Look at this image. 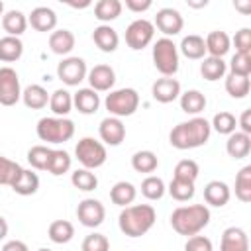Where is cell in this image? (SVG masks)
I'll return each mask as SVG.
<instances>
[{
  "instance_id": "1",
  "label": "cell",
  "mask_w": 251,
  "mask_h": 251,
  "mask_svg": "<svg viewBox=\"0 0 251 251\" xmlns=\"http://www.w3.org/2000/svg\"><path fill=\"white\" fill-rule=\"evenodd\" d=\"M210 133H212L210 122L206 118L194 116L188 122H180L178 126H175L169 133V141L173 147L180 151L196 149V147H202L210 139Z\"/></svg>"
},
{
  "instance_id": "2",
  "label": "cell",
  "mask_w": 251,
  "mask_h": 251,
  "mask_svg": "<svg viewBox=\"0 0 251 251\" xmlns=\"http://www.w3.org/2000/svg\"><path fill=\"white\" fill-rule=\"evenodd\" d=\"M157 220V212L151 204H133L126 206L118 216V226L122 233L127 237H141L145 235Z\"/></svg>"
},
{
  "instance_id": "3",
  "label": "cell",
  "mask_w": 251,
  "mask_h": 251,
  "mask_svg": "<svg viewBox=\"0 0 251 251\" xmlns=\"http://www.w3.org/2000/svg\"><path fill=\"white\" fill-rule=\"evenodd\" d=\"M210 224V210L206 204L178 206L171 214V226L178 235H198Z\"/></svg>"
},
{
  "instance_id": "4",
  "label": "cell",
  "mask_w": 251,
  "mask_h": 251,
  "mask_svg": "<svg viewBox=\"0 0 251 251\" xmlns=\"http://www.w3.org/2000/svg\"><path fill=\"white\" fill-rule=\"evenodd\" d=\"M37 137L41 141L47 143H65L75 135V122L69 118H57V116H49V118H41L37 122Z\"/></svg>"
},
{
  "instance_id": "5",
  "label": "cell",
  "mask_w": 251,
  "mask_h": 251,
  "mask_svg": "<svg viewBox=\"0 0 251 251\" xmlns=\"http://www.w3.org/2000/svg\"><path fill=\"white\" fill-rule=\"evenodd\" d=\"M153 65L163 76H175L178 71V47L171 37H161L153 43Z\"/></svg>"
},
{
  "instance_id": "6",
  "label": "cell",
  "mask_w": 251,
  "mask_h": 251,
  "mask_svg": "<svg viewBox=\"0 0 251 251\" xmlns=\"http://www.w3.org/2000/svg\"><path fill=\"white\" fill-rule=\"evenodd\" d=\"M104 106L110 112V116L122 120L126 116L135 114V110L139 108V94L135 88H118L106 96Z\"/></svg>"
},
{
  "instance_id": "7",
  "label": "cell",
  "mask_w": 251,
  "mask_h": 251,
  "mask_svg": "<svg viewBox=\"0 0 251 251\" xmlns=\"http://www.w3.org/2000/svg\"><path fill=\"white\" fill-rule=\"evenodd\" d=\"M75 155L78 159V163L82 165V169H98L106 163L108 153H106V145L94 137H82L78 139L76 147H75Z\"/></svg>"
},
{
  "instance_id": "8",
  "label": "cell",
  "mask_w": 251,
  "mask_h": 251,
  "mask_svg": "<svg viewBox=\"0 0 251 251\" xmlns=\"http://www.w3.org/2000/svg\"><path fill=\"white\" fill-rule=\"evenodd\" d=\"M153 35H155V25H153V22H149L145 18L133 20L126 27V43L133 51H139V49L147 47L153 41Z\"/></svg>"
},
{
  "instance_id": "9",
  "label": "cell",
  "mask_w": 251,
  "mask_h": 251,
  "mask_svg": "<svg viewBox=\"0 0 251 251\" xmlns=\"http://www.w3.org/2000/svg\"><path fill=\"white\" fill-rule=\"evenodd\" d=\"M22 98L20 76L12 67H0V106H14Z\"/></svg>"
},
{
  "instance_id": "10",
  "label": "cell",
  "mask_w": 251,
  "mask_h": 251,
  "mask_svg": "<svg viewBox=\"0 0 251 251\" xmlns=\"http://www.w3.org/2000/svg\"><path fill=\"white\" fill-rule=\"evenodd\" d=\"M88 75L86 63L80 57H65L57 65V76L63 80L67 86H78Z\"/></svg>"
},
{
  "instance_id": "11",
  "label": "cell",
  "mask_w": 251,
  "mask_h": 251,
  "mask_svg": "<svg viewBox=\"0 0 251 251\" xmlns=\"http://www.w3.org/2000/svg\"><path fill=\"white\" fill-rule=\"evenodd\" d=\"M76 218L86 227H98L106 218V208L96 198H84L76 206Z\"/></svg>"
},
{
  "instance_id": "12",
  "label": "cell",
  "mask_w": 251,
  "mask_h": 251,
  "mask_svg": "<svg viewBox=\"0 0 251 251\" xmlns=\"http://www.w3.org/2000/svg\"><path fill=\"white\" fill-rule=\"evenodd\" d=\"M157 29L161 33H165V37H171V35H176L182 31V25H184V20L180 16L178 10L175 8H161L155 16V24Z\"/></svg>"
},
{
  "instance_id": "13",
  "label": "cell",
  "mask_w": 251,
  "mask_h": 251,
  "mask_svg": "<svg viewBox=\"0 0 251 251\" xmlns=\"http://www.w3.org/2000/svg\"><path fill=\"white\" fill-rule=\"evenodd\" d=\"M98 133H100V139L104 145H120L124 139H126V126L120 118H114V116H108L100 122L98 126Z\"/></svg>"
},
{
  "instance_id": "14",
  "label": "cell",
  "mask_w": 251,
  "mask_h": 251,
  "mask_svg": "<svg viewBox=\"0 0 251 251\" xmlns=\"http://www.w3.org/2000/svg\"><path fill=\"white\" fill-rule=\"evenodd\" d=\"M151 94L157 102L161 104H171L180 96V82L173 76H163L157 78L151 86Z\"/></svg>"
},
{
  "instance_id": "15",
  "label": "cell",
  "mask_w": 251,
  "mask_h": 251,
  "mask_svg": "<svg viewBox=\"0 0 251 251\" xmlns=\"http://www.w3.org/2000/svg\"><path fill=\"white\" fill-rule=\"evenodd\" d=\"M86 78H88L90 88L94 92H106V90H110L114 86L116 73H114V69L110 65H96V67H92L88 71Z\"/></svg>"
},
{
  "instance_id": "16",
  "label": "cell",
  "mask_w": 251,
  "mask_h": 251,
  "mask_svg": "<svg viewBox=\"0 0 251 251\" xmlns=\"http://www.w3.org/2000/svg\"><path fill=\"white\" fill-rule=\"evenodd\" d=\"M220 251H249V237L241 227H227L222 233Z\"/></svg>"
},
{
  "instance_id": "17",
  "label": "cell",
  "mask_w": 251,
  "mask_h": 251,
  "mask_svg": "<svg viewBox=\"0 0 251 251\" xmlns=\"http://www.w3.org/2000/svg\"><path fill=\"white\" fill-rule=\"evenodd\" d=\"M27 24L35 31H55L57 27V14L47 6H37L27 16Z\"/></svg>"
},
{
  "instance_id": "18",
  "label": "cell",
  "mask_w": 251,
  "mask_h": 251,
  "mask_svg": "<svg viewBox=\"0 0 251 251\" xmlns=\"http://www.w3.org/2000/svg\"><path fill=\"white\" fill-rule=\"evenodd\" d=\"M92 41L96 43V47L104 53H114L120 45V35L118 31L108 25V24H100L98 27H94L92 31Z\"/></svg>"
},
{
  "instance_id": "19",
  "label": "cell",
  "mask_w": 251,
  "mask_h": 251,
  "mask_svg": "<svg viewBox=\"0 0 251 251\" xmlns=\"http://www.w3.org/2000/svg\"><path fill=\"white\" fill-rule=\"evenodd\" d=\"M73 106L84 116L96 114L100 108V96L92 88H78L73 96Z\"/></svg>"
},
{
  "instance_id": "20",
  "label": "cell",
  "mask_w": 251,
  "mask_h": 251,
  "mask_svg": "<svg viewBox=\"0 0 251 251\" xmlns=\"http://www.w3.org/2000/svg\"><path fill=\"white\" fill-rule=\"evenodd\" d=\"M231 198V190L226 182L222 180H210L206 186H204V200L206 204L210 206H216V208H222L229 202Z\"/></svg>"
},
{
  "instance_id": "21",
  "label": "cell",
  "mask_w": 251,
  "mask_h": 251,
  "mask_svg": "<svg viewBox=\"0 0 251 251\" xmlns=\"http://www.w3.org/2000/svg\"><path fill=\"white\" fill-rule=\"evenodd\" d=\"M204 45H206V53H210V57H220V59H222V57L229 51L231 39H229V35H227L226 31L214 29V31H210V33L206 35Z\"/></svg>"
},
{
  "instance_id": "22",
  "label": "cell",
  "mask_w": 251,
  "mask_h": 251,
  "mask_svg": "<svg viewBox=\"0 0 251 251\" xmlns=\"http://www.w3.org/2000/svg\"><path fill=\"white\" fill-rule=\"evenodd\" d=\"M226 151L231 159H243L249 155L251 151V135L243 133V131H233L229 133L227 141H226Z\"/></svg>"
},
{
  "instance_id": "23",
  "label": "cell",
  "mask_w": 251,
  "mask_h": 251,
  "mask_svg": "<svg viewBox=\"0 0 251 251\" xmlns=\"http://www.w3.org/2000/svg\"><path fill=\"white\" fill-rule=\"evenodd\" d=\"M75 33L71 29H55L49 35V49L55 55H69L75 49Z\"/></svg>"
},
{
  "instance_id": "24",
  "label": "cell",
  "mask_w": 251,
  "mask_h": 251,
  "mask_svg": "<svg viewBox=\"0 0 251 251\" xmlns=\"http://www.w3.org/2000/svg\"><path fill=\"white\" fill-rule=\"evenodd\" d=\"M178 102H180V110L184 114H190V116H198L206 108V104H208L206 102V96L200 90H196V88L186 90V92H180Z\"/></svg>"
},
{
  "instance_id": "25",
  "label": "cell",
  "mask_w": 251,
  "mask_h": 251,
  "mask_svg": "<svg viewBox=\"0 0 251 251\" xmlns=\"http://www.w3.org/2000/svg\"><path fill=\"white\" fill-rule=\"evenodd\" d=\"M2 27H4V31L8 35L20 37L27 27V16L24 12H20V10H10V12H6L2 16Z\"/></svg>"
},
{
  "instance_id": "26",
  "label": "cell",
  "mask_w": 251,
  "mask_h": 251,
  "mask_svg": "<svg viewBox=\"0 0 251 251\" xmlns=\"http://www.w3.org/2000/svg\"><path fill=\"white\" fill-rule=\"evenodd\" d=\"M22 100L31 110H41L49 104V94L41 84H29L22 90Z\"/></svg>"
},
{
  "instance_id": "27",
  "label": "cell",
  "mask_w": 251,
  "mask_h": 251,
  "mask_svg": "<svg viewBox=\"0 0 251 251\" xmlns=\"http://www.w3.org/2000/svg\"><path fill=\"white\" fill-rule=\"evenodd\" d=\"M10 188H12L16 194H20V196H31V194H35L37 188H39V176H37L33 171H29V169H22L20 176L16 178V182H14Z\"/></svg>"
},
{
  "instance_id": "28",
  "label": "cell",
  "mask_w": 251,
  "mask_h": 251,
  "mask_svg": "<svg viewBox=\"0 0 251 251\" xmlns=\"http://www.w3.org/2000/svg\"><path fill=\"white\" fill-rule=\"evenodd\" d=\"M135 196H137V188H135L131 182H127V180L116 182V184L112 186V190H110V200H112L116 206H122V208L129 206V204L135 200Z\"/></svg>"
},
{
  "instance_id": "29",
  "label": "cell",
  "mask_w": 251,
  "mask_h": 251,
  "mask_svg": "<svg viewBox=\"0 0 251 251\" xmlns=\"http://www.w3.org/2000/svg\"><path fill=\"white\" fill-rule=\"evenodd\" d=\"M49 108L57 118H67V114L73 110V94L65 88H57L49 96Z\"/></svg>"
},
{
  "instance_id": "30",
  "label": "cell",
  "mask_w": 251,
  "mask_h": 251,
  "mask_svg": "<svg viewBox=\"0 0 251 251\" xmlns=\"http://www.w3.org/2000/svg\"><path fill=\"white\" fill-rule=\"evenodd\" d=\"M47 235L53 243H59V245L69 243L75 237V226L69 220H55V222L49 224Z\"/></svg>"
},
{
  "instance_id": "31",
  "label": "cell",
  "mask_w": 251,
  "mask_h": 251,
  "mask_svg": "<svg viewBox=\"0 0 251 251\" xmlns=\"http://www.w3.org/2000/svg\"><path fill=\"white\" fill-rule=\"evenodd\" d=\"M124 4L120 0H98L94 4V18L100 20L102 24H108L116 18H120Z\"/></svg>"
},
{
  "instance_id": "32",
  "label": "cell",
  "mask_w": 251,
  "mask_h": 251,
  "mask_svg": "<svg viewBox=\"0 0 251 251\" xmlns=\"http://www.w3.org/2000/svg\"><path fill=\"white\" fill-rule=\"evenodd\" d=\"M178 49H180V53H182L184 57L194 59V61H196V59H204V55H206L204 37H200V35H196V33H190V35L182 37Z\"/></svg>"
},
{
  "instance_id": "33",
  "label": "cell",
  "mask_w": 251,
  "mask_h": 251,
  "mask_svg": "<svg viewBox=\"0 0 251 251\" xmlns=\"http://www.w3.org/2000/svg\"><path fill=\"white\" fill-rule=\"evenodd\" d=\"M24 53V43L20 37H12V35H4L0 39V61L4 63H14L22 57Z\"/></svg>"
},
{
  "instance_id": "34",
  "label": "cell",
  "mask_w": 251,
  "mask_h": 251,
  "mask_svg": "<svg viewBox=\"0 0 251 251\" xmlns=\"http://www.w3.org/2000/svg\"><path fill=\"white\" fill-rule=\"evenodd\" d=\"M226 71H227V63H226L224 59H220V57H206V59L200 63V73H202V76H204L206 80H210V82L224 78Z\"/></svg>"
},
{
  "instance_id": "35",
  "label": "cell",
  "mask_w": 251,
  "mask_h": 251,
  "mask_svg": "<svg viewBox=\"0 0 251 251\" xmlns=\"http://www.w3.org/2000/svg\"><path fill=\"white\" fill-rule=\"evenodd\" d=\"M71 165H73V159L65 149H51V157H49V163H47V173H51L53 176H61V175L69 173Z\"/></svg>"
},
{
  "instance_id": "36",
  "label": "cell",
  "mask_w": 251,
  "mask_h": 251,
  "mask_svg": "<svg viewBox=\"0 0 251 251\" xmlns=\"http://www.w3.org/2000/svg\"><path fill=\"white\" fill-rule=\"evenodd\" d=\"M131 167H133V171H137V173L149 175V173H153V171L159 167V159H157V155H155L153 151L143 149V151L133 153V157H131Z\"/></svg>"
},
{
  "instance_id": "37",
  "label": "cell",
  "mask_w": 251,
  "mask_h": 251,
  "mask_svg": "<svg viewBox=\"0 0 251 251\" xmlns=\"http://www.w3.org/2000/svg\"><path fill=\"white\" fill-rule=\"evenodd\" d=\"M249 88H251V82H249V76H239V75H227L226 76V92L231 96V98H245L249 94Z\"/></svg>"
},
{
  "instance_id": "38",
  "label": "cell",
  "mask_w": 251,
  "mask_h": 251,
  "mask_svg": "<svg viewBox=\"0 0 251 251\" xmlns=\"http://www.w3.org/2000/svg\"><path fill=\"white\" fill-rule=\"evenodd\" d=\"M235 196L241 202H251V165H245L235 176Z\"/></svg>"
},
{
  "instance_id": "39",
  "label": "cell",
  "mask_w": 251,
  "mask_h": 251,
  "mask_svg": "<svg viewBox=\"0 0 251 251\" xmlns=\"http://www.w3.org/2000/svg\"><path fill=\"white\" fill-rule=\"evenodd\" d=\"M71 182H73L75 188H78L82 192H90L98 186V176L88 169H76L71 175Z\"/></svg>"
},
{
  "instance_id": "40",
  "label": "cell",
  "mask_w": 251,
  "mask_h": 251,
  "mask_svg": "<svg viewBox=\"0 0 251 251\" xmlns=\"http://www.w3.org/2000/svg\"><path fill=\"white\" fill-rule=\"evenodd\" d=\"M169 194L176 200V202H188L192 196H194V182L190 180H182V178H175L171 180L169 184Z\"/></svg>"
},
{
  "instance_id": "41",
  "label": "cell",
  "mask_w": 251,
  "mask_h": 251,
  "mask_svg": "<svg viewBox=\"0 0 251 251\" xmlns=\"http://www.w3.org/2000/svg\"><path fill=\"white\" fill-rule=\"evenodd\" d=\"M20 173H22L20 163L0 155V184L2 186H12L16 182V178L20 176Z\"/></svg>"
},
{
  "instance_id": "42",
  "label": "cell",
  "mask_w": 251,
  "mask_h": 251,
  "mask_svg": "<svg viewBox=\"0 0 251 251\" xmlns=\"http://www.w3.org/2000/svg\"><path fill=\"white\" fill-rule=\"evenodd\" d=\"M210 127L216 129V131L222 133V135H229V133L235 131L237 120H235V116H233L231 112H226V110H224V112H218V114L212 118Z\"/></svg>"
},
{
  "instance_id": "43",
  "label": "cell",
  "mask_w": 251,
  "mask_h": 251,
  "mask_svg": "<svg viewBox=\"0 0 251 251\" xmlns=\"http://www.w3.org/2000/svg\"><path fill=\"white\" fill-rule=\"evenodd\" d=\"M165 190H167V188H165L163 178H159V176H155V175L145 176L143 182H141V194H143L147 200H159V198H163Z\"/></svg>"
},
{
  "instance_id": "44",
  "label": "cell",
  "mask_w": 251,
  "mask_h": 251,
  "mask_svg": "<svg viewBox=\"0 0 251 251\" xmlns=\"http://www.w3.org/2000/svg\"><path fill=\"white\" fill-rule=\"evenodd\" d=\"M49 157H51V149L47 145H33L27 151V163L37 171H47Z\"/></svg>"
},
{
  "instance_id": "45",
  "label": "cell",
  "mask_w": 251,
  "mask_h": 251,
  "mask_svg": "<svg viewBox=\"0 0 251 251\" xmlns=\"http://www.w3.org/2000/svg\"><path fill=\"white\" fill-rule=\"evenodd\" d=\"M198 173H200V167H198V163L192 161V159H182V161H178L176 167H175V178H182V180L196 182Z\"/></svg>"
},
{
  "instance_id": "46",
  "label": "cell",
  "mask_w": 251,
  "mask_h": 251,
  "mask_svg": "<svg viewBox=\"0 0 251 251\" xmlns=\"http://www.w3.org/2000/svg\"><path fill=\"white\" fill-rule=\"evenodd\" d=\"M229 73L239 75V76H249L251 75V55L235 53L229 61Z\"/></svg>"
},
{
  "instance_id": "47",
  "label": "cell",
  "mask_w": 251,
  "mask_h": 251,
  "mask_svg": "<svg viewBox=\"0 0 251 251\" xmlns=\"http://www.w3.org/2000/svg\"><path fill=\"white\" fill-rule=\"evenodd\" d=\"M80 249L82 251H110V241L104 233H90L84 237Z\"/></svg>"
},
{
  "instance_id": "48",
  "label": "cell",
  "mask_w": 251,
  "mask_h": 251,
  "mask_svg": "<svg viewBox=\"0 0 251 251\" xmlns=\"http://www.w3.org/2000/svg\"><path fill=\"white\" fill-rule=\"evenodd\" d=\"M233 43H235V53L251 55V29L249 27H241L239 31H235Z\"/></svg>"
},
{
  "instance_id": "49",
  "label": "cell",
  "mask_w": 251,
  "mask_h": 251,
  "mask_svg": "<svg viewBox=\"0 0 251 251\" xmlns=\"http://www.w3.org/2000/svg\"><path fill=\"white\" fill-rule=\"evenodd\" d=\"M184 251H214V245L206 235H190L184 243Z\"/></svg>"
},
{
  "instance_id": "50",
  "label": "cell",
  "mask_w": 251,
  "mask_h": 251,
  "mask_svg": "<svg viewBox=\"0 0 251 251\" xmlns=\"http://www.w3.org/2000/svg\"><path fill=\"white\" fill-rule=\"evenodd\" d=\"M126 8L135 14H141L151 8V0H126Z\"/></svg>"
},
{
  "instance_id": "51",
  "label": "cell",
  "mask_w": 251,
  "mask_h": 251,
  "mask_svg": "<svg viewBox=\"0 0 251 251\" xmlns=\"http://www.w3.org/2000/svg\"><path fill=\"white\" fill-rule=\"evenodd\" d=\"M237 126L241 127V131H243V133L251 135V110H243V112H241Z\"/></svg>"
},
{
  "instance_id": "52",
  "label": "cell",
  "mask_w": 251,
  "mask_h": 251,
  "mask_svg": "<svg viewBox=\"0 0 251 251\" xmlns=\"http://www.w3.org/2000/svg\"><path fill=\"white\" fill-rule=\"evenodd\" d=\"M2 251H29V247L20 239H12L2 245Z\"/></svg>"
},
{
  "instance_id": "53",
  "label": "cell",
  "mask_w": 251,
  "mask_h": 251,
  "mask_svg": "<svg viewBox=\"0 0 251 251\" xmlns=\"http://www.w3.org/2000/svg\"><path fill=\"white\" fill-rule=\"evenodd\" d=\"M235 10H239V12H243V14H249L251 12V0H245V2H237L235 0Z\"/></svg>"
},
{
  "instance_id": "54",
  "label": "cell",
  "mask_w": 251,
  "mask_h": 251,
  "mask_svg": "<svg viewBox=\"0 0 251 251\" xmlns=\"http://www.w3.org/2000/svg\"><path fill=\"white\" fill-rule=\"evenodd\" d=\"M8 235V222L4 220V216H0V241Z\"/></svg>"
},
{
  "instance_id": "55",
  "label": "cell",
  "mask_w": 251,
  "mask_h": 251,
  "mask_svg": "<svg viewBox=\"0 0 251 251\" xmlns=\"http://www.w3.org/2000/svg\"><path fill=\"white\" fill-rule=\"evenodd\" d=\"M188 6H190V8H204V6H208V0H200V2L188 0Z\"/></svg>"
},
{
  "instance_id": "56",
  "label": "cell",
  "mask_w": 251,
  "mask_h": 251,
  "mask_svg": "<svg viewBox=\"0 0 251 251\" xmlns=\"http://www.w3.org/2000/svg\"><path fill=\"white\" fill-rule=\"evenodd\" d=\"M69 6L71 8H86V6H90V2L88 0H84V2H69Z\"/></svg>"
},
{
  "instance_id": "57",
  "label": "cell",
  "mask_w": 251,
  "mask_h": 251,
  "mask_svg": "<svg viewBox=\"0 0 251 251\" xmlns=\"http://www.w3.org/2000/svg\"><path fill=\"white\" fill-rule=\"evenodd\" d=\"M0 16H4V2L0 0Z\"/></svg>"
},
{
  "instance_id": "58",
  "label": "cell",
  "mask_w": 251,
  "mask_h": 251,
  "mask_svg": "<svg viewBox=\"0 0 251 251\" xmlns=\"http://www.w3.org/2000/svg\"><path fill=\"white\" fill-rule=\"evenodd\" d=\"M37 251H51V249H47V247H41V249H37Z\"/></svg>"
}]
</instances>
